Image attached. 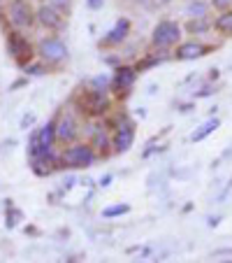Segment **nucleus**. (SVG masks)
<instances>
[{"mask_svg":"<svg viewBox=\"0 0 232 263\" xmlns=\"http://www.w3.org/2000/svg\"><path fill=\"white\" fill-rule=\"evenodd\" d=\"M74 182H77V177H74V175H70L68 179H63V186H60V189H63V191H70V189L74 186Z\"/></svg>","mask_w":232,"mask_h":263,"instance_id":"26","label":"nucleus"},{"mask_svg":"<svg viewBox=\"0 0 232 263\" xmlns=\"http://www.w3.org/2000/svg\"><path fill=\"white\" fill-rule=\"evenodd\" d=\"M209 12H212L209 0H186V5H183V16H186V19H193V16H209Z\"/></svg>","mask_w":232,"mask_h":263,"instance_id":"16","label":"nucleus"},{"mask_svg":"<svg viewBox=\"0 0 232 263\" xmlns=\"http://www.w3.org/2000/svg\"><path fill=\"white\" fill-rule=\"evenodd\" d=\"M183 26L174 19H160L151 30V47L153 49H172L181 42Z\"/></svg>","mask_w":232,"mask_h":263,"instance_id":"3","label":"nucleus"},{"mask_svg":"<svg viewBox=\"0 0 232 263\" xmlns=\"http://www.w3.org/2000/svg\"><path fill=\"white\" fill-rule=\"evenodd\" d=\"M128 212H130L128 203H116V205H107V208H102L104 219H116V217H123V214H128Z\"/></svg>","mask_w":232,"mask_h":263,"instance_id":"18","label":"nucleus"},{"mask_svg":"<svg viewBox=\"0 0 232 263\" xmlns=\"http://www.w3.org/2000/svg\"><path fill=\"white\" fill-rule=\"evenodd\" d=\"M24 70H26V74H45L47 72V63L45 61H40V63H33V61H30V63L24 65Z\"/></svg>","mask_w":232,"mask_h":263,"instance_id":"20","label":"nucleus"},{"mask_svg":"<svg viewBox=\"0 0 232 263\" xmlns=\"http://www.w3.org/2000/svg\"><path fill=\"white\" fill-rule=\"evenodd\" d=\"M7 16H10V24L16 30L30 28L35 24V10L30 5V0H10L7 3Z\"/></svg>","mask_w":232,"mask_h":263,"instance_id":"6","label":"nucleus"},{"mask_svg":"<svg viewBox=\"0 0 232 263\" xmlns=\"http://www.w3.org/2000/svg\"><path fill=\"white\" fill-rule=\"evenodd\" d=\"M183 30H186L188 35L209 33V30H214V19H212V16H193V19H186Z\"/></svg>","mask_w":232,"mask_h":263,"instance_id":"14","label":"nucleus"},{"mask_svg":"<svg viewBox=\"0 0 232 263\" xmlns=\"http://www.w3.org/2000/svg\"><path fill=\"white\" fill-rule=\"evenodd\" d=\"M207 96H212V86H204V89L198 93V98H207Z\"/></svg>","mask_w":232,"mask_h":263,"instance_id":"27","label":"nucleus"},{"mask_svg":"<svg viewBox=\"0 0 232 263\" xmlns=\"http://www.w3.org/2000/svg\"><path fill=\"white\" fill-rule=\"evenodd\" d=\"M130 19H125V16H121V19L114 21V26L104 33V37L100 40V47H119L125 42V37L130 35Z\"/></svg>","mask_w":232,"mask_h":263,"instance_id":"12","label":"nucleus"},{"mask_svg":"<svg viewBox=\"0 0 232 263\" xmlns=\"http://www.w3.org/2000/svg\"><path fill=\"white\" fill-rule=\"evenodd\" d=\"M137 3L144 7V10H156V7H160L158 0H137Z\"/></svg>","mask_w":232,"mask_h":263,"instance_id":"23","label":"nucleus"},{"mask_svg":"<svg viewBox=\"0 0 232 263\" xmlns=\"http://www.w3.org/2000/svg\"><path fill=\"white\" fill-rule=\"evenodd\" d=\"M170 3H172V0H158V5H160V7H165V5H170Z\"/></svg>","mask_w":232,"mask_h":263,"instance_id":"29","label":"nucleus"},{"mask_svg":"<svg viewBox=\"0 0 232 263\" xmlns=\"http://www.w3.org/2000/svg\"><path fill=\"white\" fill-rule=\"evenodd\" d=\"M86 86H91V89H100V91H107L109 86H112V77H109L107 72H100V74H95V77H91Z\"/></svg>","mask_w":232,"mask_h":263,"instance_id":"19","label":"nucleus"},{"mask_svg":"<svg viewBox=\"0 0 232 263\" xmlns=\"http://www.w3.org/2000/svg\"><path fill=\"white\" fill-rule=\"evenodd\" d=\"M98 161V152L89 142H70L60 152V163L68 170H89Z\"/></svg>","mask_w":232,"mask_h":263,"instance_id":"2","label":"nucleus"},{"mask_svg":"<svg viewBox=\"0 0 232 263\" xmlns=\"http://www.w3.org/2000/svg\"><path fill=\"white\" fill-rule=\"evenodd\" d=\"M79 135H81V124L74 117V112L60 115V119L56 121V140L60 144H70V142H77Z\"/></svg>","mask_w":232,"mask_h":263,"instance_id":"8","label":"nucleus"},{"mask_svg":"<svg viewBox=\"0 0 232 263\" xmlns=\"http://www.w3.org/2000/svg\"><path fill=\"white\" fill-rule=\"evenodd\" d=\"M35 21L42 26V28L51 30V33H58V30L68 28V19H65V12L56 10L49 3H42L37 10H35Z\"/></svg>","mask_w":232,"mask_h":263,"instance_id":"7","label":"nucleus"},{"mask_svg":"<svg viewBox=\"0 0 232 263\" xmlns=\"http://www.w3.org/2000/svg\"><path fill=\"white\" fill-rule=\"evenodd\" d=\"M214 12H225V10H232V0H209Z\"/></svg>","mask_w":232,"mask_h":263,"instance_id":"21","label":"nucleus"},{"mask_svg":"<svg viewBox=\"0 0 232 263\" xmlns=\"http://www.w3.org/2000/svg\"><path fill=\"white\" fill-rule=\"evenodd\" d=\"M216 128H221V119H218V117H209L207 121H202V124L191 133V142H202V140H207Z\"/></svg>","mask_w":232,"mask_h":263,"instance_id":"15","label":"nucleus"},{"mask_svg":"<svg viewBox=\"0 0 232 263\" xmlns=\"http://www.w3.org/2000/svg\"><path fill=\"white\" fill-rule=\"evenodd\" d=\"M137 72L139 70L133 68V65H119L112 74V86H109V89H112L114 93H123L125 96L135 86V82H137Z\"/></svg>","mask_w":232,"mask_h":263,"instance_id":"10","label":"nucleus"},{"mask_svg":"<svg viewBox=\"0 0 232 263\" xmlns=\"http://www.w3.org/2000/svg\"><path fill=\"white\" fill-rule=\"evenodd\" d=\"M74 109L79 112L81 117H86V119H102V117H107V112L112 109V100H109V91H100V89H91V86H86V89L77 91V96H74L72 100Z\"/></svg>","mask_w":232,"mask_h":263,"instance_id":"1","label":"nucleus"},{"mask_svg":"<svg viewBox=\"0 0 232 263\" xmlns=\"http://www.w3.org/2000/svg\"><path fill=\"white\" fill-rule=\"evenodd\" d=\"M102 5H104V0H86V7L89 10H102Z\"/></svg>","mask_w":232,"mask_h":263,"instance_id":"24","label":"nucleus"},{"mask_svg":"<svg viewBox=\"0 0 232 263\" xmlns=\"http://www.w3.org/2000/svg\"><path fill=\"white\" fill-rule=\"evenodd\" d=\"M33 124H35V117L33 115H24V119H21V128L28 130V126H33Z\"/></svg>","mask_w":232,"mask_h":263,"instance_id":"25","label":"nucleus"},{"mask_svg":"<svg viewBox=\"0 0 232 263\" xmlns=\"http://www.w3.org/2000/svg\"><path fill=\"white\" fill-rule=\"evenodd\" d=\"M209 49H212V47L204 45V42H200V40H188V42H179V45L174 47L172 56L177 61H195V59L207 56Z\"/></svg>","mask_w":232,"mask_h":263,"instance_id":"13","label":"nucleus"},{"mask_svg":"<svg viewBox=\"0 0 232 263\" xmlns=\"http://www.w3.org/2000/svg\"><path fill=\"white\" fill-rule=\"evenodd\" d=\"M214 30L223 37H232V10L218 12V16L214 19Z\"/></svg>","mask_w":232,"mask_h":263,"instance_id":"17","label":"nucleus"},{"mask_svg":"<svg viewBox=\"0 0 232 263\" xmlns=\"http://www.w3.org/2000/svg\"><path fill=\"white\" fill-rule=\"evenodd\" d=\"M135 144V124L125 115H121L119 124L112 126V152L114 154H125Z\"/></svg>","mask_w":232,"mask_h":263,"instance_id":"5","label":"nucleus"},{"mask_svg":"<svg viewBox=\"0 0 232 263\" xmlns=\"http://www.w3.org/2000/svg\"><path fill=\"white\" fill-rule=\"evenodd\" d=\"M68 45H65L60 37H56V35H51V37H42L40 42H37V56H40V61H45L47 65H58L63 63V61H68Z\"/></svg>","mask_w":232,"mask_h":263,"instance_id":"4","label":"nucleus"},{"mask_svg":"<svg viewBox=\"0 0 232 263\" xmlns=\"http://www.w3.org/2000/svg\"><path fill=\"white\" fill-rule=\"evenodd\" d=\"M49 5H54L56 10H60V12H68L70 10V5H72V0H47Z\"/></svg>","mask_w":232,"mask_h":263,"instance_id":"22","label":"nucleus"},{"mask_svg":"<svg viewBox=\"0 0 232 263\" xmlns=\"http://www.w3.org/2000/svg\"><path fill=\"white\" fill-rule=\"evenodd\" d=\"M7 51H10L12 59H14L21 68H24L26 63H30V61H33V47H30L28 37H26V35H21L19 30L10 33V37H7Z\"/></svg>","mask_w":232,"mask_h":263,"instance_id":"9","label":"nucleus"},{"mask_svg":"<svg viewBox=\"0 0 232 263\" xmlns=\"http://www.w3.org/2000/svg\"><path fill=\"white\" fill-rule=\"evenodd\" d=\"M109 182H112V175H104V177L100 179V186L104 189V186H109Z\"/></svg>","mask_w":232,"mask_h":263,"instance_id":"28","label":"nucleus"},{"mask_svg":"<svg viewBox=\"0 0 232 263\" xmlns=\"http://www.w3.org/2000/svg\"><path fill=\"white\" fill-rule=\"evenodd\" d=\"M89 144L98 152V156H109L112 152V133L107 130V124H93L89 130Z\"/></svg>","mask_w":232,"mask_h":263,"instance_id":"11","label":"nucleus"}]
</instances>
